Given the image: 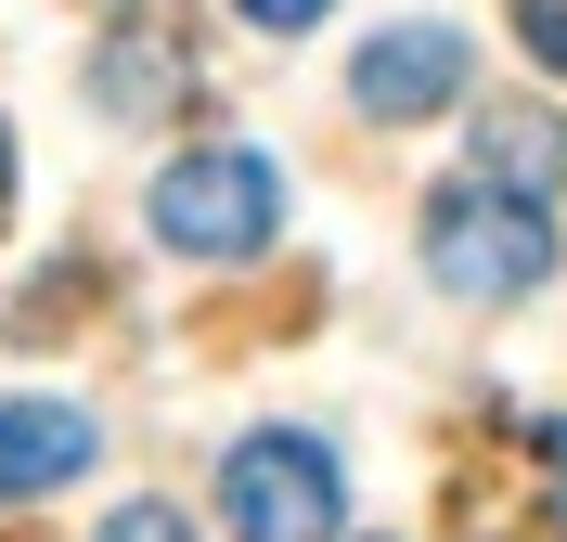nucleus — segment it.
<instances>
[{"mask_svg":"<svg viewBox=\"0 0 567 542\" xmlns=\"http://www.w3.org/2000/svg\"><path fill=\"white\" fill-rule=\"evenodd\" d=\"M425 272L452 297H477V310H503V297H529L542 272H555V219H542V194H516V181H439L425 194Z\"/></svg>","mask_w":567,"mask_h":542,"instance_id":"1","label":"nucleus"},{"mask_svg":"<svg viewBox=\"0 0 567 542\" xmlns=\"http://www.w3.org/2000/svg\"><path fill=\"white\" fill-rule=\"evenodd\" d=\"M336 504H349V478L322 452L310 427H258L219 452V517L233 542H336Z\"/></svg>","mask_w":567,"mask_h":542,"instance_id":"2","label":"nucleus"},{"mask_svg":"<svg viewBox=\"0 0 567 542\" xmlns=\"http://www.w3.org/2000/svg\"><path fill=\"white\" fill-rule=\"evenodd\" d=\"M155 233L181 258H258L284 233V181L258 143H194L168 181H155Z\"/></svg>","mask_w":567,"mask_h":542,"instance_id":"3","label":"nucleus"},{"mask_svg":"<svg viewBox=\"0 0 567 542\" xmlns=\"http://www.w3.org/2000/svg\"><path fill=\"white\" fill-rule=\"evenodd\" d=\"M349 91H361V116H439L464 91V39L452 27H388V39H361Z\"/></svg>","mask_w":567,"mask_h":542,"instance_id":"4","label":"nucleus"},{"mask_svg":"<svg viewBox=\"0 0 567 542\" xmlns=\"http://www.w3.org/2000/svg\"><path fill=\"white\" fill-rule=\"evenodd\" d=\"M104 452V427L78 413V400H0V504H27L52 478H78Z\"/></svg>","mask_w":567,"mask_h":542,"instance_id":"5","label":"nucleus"},{"mask_svg":"<svg viewBox=\"0 0 567 542\" xmlns=\"http://www.w3.org/2000/svg\"><path fill=\"white\" fill-rule=\"evenodd\" d=\"M91 91H104L116 116H181L194 104V39L181 27H116L104 52H91Z\"/></svg>","mask_w":567,"mask_h":542,"instance_id":"6","label":"nucleus"},{"mask_svg":"<svg viewBox=\"0 0 567 542\" xmlns=\"http://www.w3.org/2000/svg\"><path fill=\"white\" fill-rule=\"evenodd\" d=\"M477 155H491V181H516V194H555L567 181V130L542 104H477Z\"/></svg>","mask_w":567,"mask_h":542,"instance_id":"7","label":"nucleus"},{"mask_svg":"<svg viewBox=\"0 0 567 542\" xmlns=\"http://www.w3.org/2000/svg\"><path fill=\"white\" fill-rule=\"evenodd\" d=\"M104 542H194V517H181V504H116Z\"/></svg>","mask_w":567,"mask_h":542,"instance_id":"8","label":"nucleus"},{"mask_svg":"<svg viewBox=\"0 0 567 542\" xmlns=\"http://www.w3.org/2000/svg\"><path fill=\"white\" fill-rule=\"evenodd\" d=\"M516 39H529L542 65H555V78H567V0H516Z\"/></svg>","mask_w":567,"mask_h":542,"instance_id":"9","label":"nucleus"},{"mask_svg":"<svg viewBox=\"0 0 567 542\" xmlns=\"http://www.w3.org/2000/svg\"><path fill=\"white\" fill-rule=\"evenodd\" d=\"M246 27H271V39H297V27H322V0H233Z\"/></svg>","mask_w":567,"mask_h":542,"instance_id":"10","label":"nucleus"},{"mask_svg":"<svg viewBox=\"0 0 567 542\" xmlns=\"http://www.w3.org/2000/svg\"><path fill=\"white\" fill-rule=\"evenodd\" d=\"M542 466H555V517H567V427H542Z\"/></svg>","mask_w":567,"mask_h":542,"instance_id":"11","label":"nucleus"},{"mask_svg":"<svg viewBox=\"0 0 567 542\" xmlns=\"http://www.w3.org/2000/svg\"><path fill=\"white\" fill-rule=\"evenodd\" d=\"M0 207H13V130H0Z\"/></svg>","mask_w":567,"mask_h":542,"instance_id":"12","label":"nucleus"}]
</instances>
